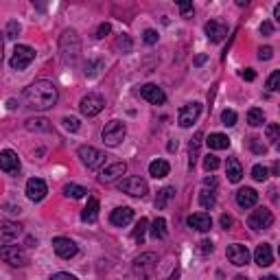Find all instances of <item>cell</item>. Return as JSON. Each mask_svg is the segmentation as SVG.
Here are the masks:
<instances>
[{
    "label": "cell",
    "instance_id": "1",
    "mask_svg": "<svg viewBox=\"0 0 280 280\" xmlns=\"http://www.w3.org/2000/svg\"><path fill=\"white\" fill-rule=\"evenodd\" d=\"M60 99V92H57V86L48 79H40L33 81L31 86L24 90V101L26 107L38 109V112H44V109H50Z\"/></svg>",
    "mask_w": 280,
    "mask_h": 280
},
{
    "label": "cell",
    "instance_id": "2",
    "mask_svg": "<svg viewBox=\"0 0 280 280\" xmlns=\"http://www.w3.org/2000/svg\"><path fill=\"white\" fill-rule=\"evenodd\" d=\"M81 57V38L75 29H66L60 35V60L66 66H75Z\"/></svg>",
    "mask_w": 280,
    "mask_h": 280
},
{
    "label": "cell",
    "instance_id": "3",
    "mask_svg": "<svg viewBox=\"0 0 280 280\" xmlns=\"http://www.w3.org/2000/svg\"><path fill=\"white\" fill-rule=\"evenodd\" d=\"M77 156L79 160L83 162L86 169H90V171H97V169H101L103 164H105V153H103L101 149H97V147H90V145H81L77 149Z\"/></svg>",
    "mask_w": 280,
    "mask_h": 280
},
{
    "label": "cell",
    "instance_id": "4",
    "mask_svg": "<svg viewBox=\"0 0 280 280\" xmlns=\"http://www.w3.org/2000/svg\"><path fill=\"white\" fill-rule=\"evenodd\" d=\"M125 136H127V127H125V123H121V121H109L101 131V138L107 147L121 145L125 140Z\"/></svg>",
    "mask_w": 280,
    "mask_h": 280
},
{
    "label": "cell",
    "instance_id": "5",
    "mask_svg": "<svg viewBox=\"0 0 280 280\" xmlns=\"http://www.w3.org/2000/svg\"><path fill=\"white\" fill-rule=\"evenodd\" d=\"M116 188L121 190L125 195H131V197H145L149 193V186H147V182L143 178H138V175H129V178L121 180L116 184Z\"/></svg>",
    "mask_w": 280,
    "mask_h": 280
},
{
    "label": "cell",
    "instance_id": "6",
    "mask_svg": "<svg viewBox=\"0 0 280 280\" xmlns=\"http://www.w3.org/2000/svg\"><path fill=\"white\" fill-rule=\"evenodd\" d=\"M33 60H35V50L31 46H26V44H18V46L13 48L9 66H11V70H24L33 64Z\"/></svg>",
    "mask_w": 280,
    "mask_h": 280
},
{
    "label": "cell",
    "instance_id": "7",
    "mask_svg": "<svg viewBox=\"0 0 280 280\" xmlns=\"http://www.w3.org/2000/svg\"><path fill=\"white\" fill-rule=\"evenodd\" d=\"M0 259L13 267H24L29 263V254L22 245H3L0 247Z\"/></svg>",
    "mask_w": 280,
    "mask_h": 280
},
{
    "label": "cell",
    "instance_id": "8",
    "mask_svg": "<svg viewBox=\"0 0 280 280\" xmlns=\"http://www.w3.org/2000/svg\"><path fill=\"white\" fill-rule=\"evenodd\" d=\"M105 107V99L101 97V94L97 92H90V94H86L83 99L79 101V109H81V114L88 116V119H92V116H97L101 109Z\"/></svg>",
    "mask_w": 280,
    "mask_h": 280
},
{
    "label": "cell",
    "instance_id": "9",
    "mask_svg": "<svg viewBox=\"0 0 280 280\" xmlns=\"http://www.w3.org/2000/svg\"><path fill=\"white\" fill-rule=\"evenodd\" d=\"M200 114H202V103H186L184 107H180V114H178V125L182 129H188V127H193V123L200 119Z\"/></svg>",
    "mask_w": 280,
    "mask_h": 280
},
{
    "label": "cell",
    "instance_id": "10",
    "mask_svg": "<svg viewBox=\"0 0 280 280\" xmlns=\"http://www.w3.org/2000/svg\"><path fill=\"white\" fill-rule=\"evenodd\" d=\"M247 226L252 228V230H267V228L274 226V215H271V210H267V208H256L252 215L247 217Z\"/></svg>",
    "mask_w": 280,
    "mask_h": 280
},
{
    "label": "cell",
    "instance_id": "11",
    "mask_svg": "<svg viewBox=\"0 0 280 280\" xmlns=\"http://www.w3.org/2000/svg\"><path fill=\"white\" fill-rule=\"evenodd\" d=\"M156 263H158V256L153 254V252H145V254L136 256V261H134V274H138L140 278L151 276V271L156 269Z\"/></svg>",
    "mask_w": 280,
    "mask_h": 280
},
{
    "label": "cell",
    "instance_id": "12",
    "mask_svg": "<svg viewBox=\"0 0 280 280\" xmlns=\"http://www.w3.org/2000/svg\"><path fill=\"white\" fill-rule=\"evenodd\" d=\"M138 94H140V97H143L145 101H149L151 105H164V103H166V94H164V90H162L160 86H156V83H145V86H140Z\"/></svg>",
    "mask_w": 280,
    "mask_h": 280
},
{
    "label": "cell",
    "instance_id": "13",
    "mask_svg": "<svg viewBox=\"0 0 280 280\" xmlns=\"http://www.w3.org/2000/svg\"><path fill=\"white\" fill-rule=\"evenodd\" d=\"M0 171H5L7 175H18L20 173V158L13 149L0 151Z\"/></svg>",
    "mask_w": 280,
    "mask_h": 280
},
{
    "label": "cell",
    "instance_id": "14",
    "mask_svg": "<svg viewBox=\"0 0 280 280\" xmlns=\"http://www.w3.org/2000/svg\"><path fill=\"white\" fill-rule=\"evenodd\" d=\"M226 256H228V261L232 265H237V267H243V265L249 263V249H247V245H241V243L228 245Z\"/></svg>",
    "mask_w": 280,
    "mask_h": 280
},
{
    "label": "cell",
    "instance_id": "15",
    "mask_svg": "<svg viewBox=\"0 0 280 280\" xmlns=\"http://www.w3.org/2000/svg\"><path fill=\"white\" fill-rule=\"evenodd\" d=\"M53 249H55V254L60 256V259H72V256H77V252H79L77 243L72 239H66V237H55L53 239Z\"/></svg>",
    "mask_w": 280,
    "mask_h": 280
},
{
    "label": "cell",
    "instance_id": "16",
    "mask_svg": "<svg viewBox=\"0 0 280 280\" xmlns=\"http://www.w3.org/2000/svg\"><path fill=\"white\" fill-rule=\"evenodd\" d=\"M46 193H48V186H46V182L44 180H40V178H31L26 182V197L31 202H42L44 197H46Z\"/></svg>",
    "mask_w": 280,
    "mask_h": 280
},
{
    "label": "cell",
    "instance_id": "17",
    "mask_svg": "<svg viewBox=\"0 0 280 280\" xmlns=\"http://www.w3.org/2000/svg\"><path fill=\"white\" fill-rule=\"evenodd\" d=\"M204 31H206V38L212 44H219V42H223V38L228 35V26L219 20H210V22H206Z\"/></svg>",
    "mask_w": 280,
    "mask_h": 280
},
{
    "label": "cell",
    "instance_id": "18",
    "mask_svg": "<svg viewBox=\"0 0 280 280\" xmlns=\"http://www.w3.org/2000/svg\"><path fill=\"white\" fill-rule=\"evenodd\" d=\"M125 171H127V164H125V162H114V164H109V166H105V169L101 171L99 182L109 184V182L119 180L121 175H125Z\"/></svg>",
    "mask_w": 280,
    "mask_h": 280
},
{
    "label": "cell",
    "instance_id": "19",
    "mask_svg": "<svg viewBox=\"0 0 280 280\" xmlns=\"http://www.w3.org/2000/svg\"><path fill=\"white\" fill-rule=\"evenodd\" d=\"M134 219V210L129 206H121V208H114L112 215H109V223L116 226V228H125L127 223H131Z\"/></svg>",
    "mask_w": 280,
    "mask_h": 280
},
{
    "label": "cell",
    "instance_id": "20",
    "mask_svg": "<svg viewBox=\"0 0 280 280\" xmlns=\"http://www.w3.org/2000/svg\"><path fill=\"white\" fill-rule=\"evenodd\" d=\"M256 202H259V193H256L254 188H249V186H245V188H239L237 190V204L241 206V208H254L256 206Z\"/></svg>",
    "mask_w": 280,
    "mask_h": 280
},
{
    "label": "cell",
    "instance_id": "21",
    "mask_svg": "<svg viewBox=\"0 0 280 280\" xmlns=\"http://www.w3.org/2000/svg\"><path fill=\"white\" fill-rule=\"evenodd\" d=\"M22 234V226L16 221H0V241H13Z\"/></svg>",
    "mask_w": 280,
    "mask_h": 280
},
{
    "label": "cell",
    "instance_id": "22",
    "mask_svg": "<svg viewBox=\"0 0 280 280\" xmlns=\"http://www.w3.org/2000/svg\"><path fill=\"white\" fill-rule=\"evenodd\" d=\"M186 223L200 232H208L212 228V219H210V215H206V212H195V215H190L186 219Z\"/></svg>",
    "mask_w": 280,
    "mask_h": 280
},
{
    "label": "cell",
    "instance_id": "23",
    "mask_svg": "<svg viewBox=\"0 0 280 280\" xmlns=\"http://www.w3.org/2000/svg\"><path fill=\"white\" fill-rule=\"evenodd\" d=\"M254 261H256V265H261V267H269V265L274 263V252H271L269 243H261V245L256 247Z\"/></svg>",
    "mask_w": 280,
    "mask_h": 280
},
{
    "label": "cell",
    "instance_id": "24",
    "mask_svg": "<svg viewBox=\"0 0 280 280\" xmlns=\"http://www.w3.org/2000/svg\"><path fill=\"white\" fill-rule=\"evenodd\" d=\"M202 140H204V134L202 131H197V134L190 138L188 143V169L193 171L195 164H197V158H200V147H202Z\"/></svg>",
    "mask_w": 280,
    "mask_h": 280
},
{
    "label": "cell",
    "instance_id": "25",
    "mask_svg": "<svg viewBox=\"0 0 280 280\" xmlns=\"http://www.w3.org/2000/svg\"><path fill=\"white\" fill-rule=\"evenodd\" d=\"M226 175H228V180H230L232 184L241 182V178H243V166H241V162H239L237 158H228V162H226Z\"/></svg>",
    "mask_w": 280,
    "mask_h": 280
},
{
    "label": "cell",
    "instance_id": "26",
    "mask_svg": "<svg viewBox=\"0 0 280 280\" xmlns=\"http://www.w3.org/2000/svg\"><path fill=\"white\" fill-rule=\"evenodd\" d=\"M99 219V200L97 197H90L88 200V206L81 212V221H86V223H94V221Z\"/></svg>",
    "mask_w": 280,
    "mask_h": 280
},
{
    "label": "cell",
    "instance_id": "27",
    "mask_svg": "<svg viewBox=\"0 0 280 280\" xmlns=\"http://www.w3.org/2000/svg\"><path fill=\"white\" fill-rule=\"evenodd\" d=\"M169 171H171V164H169L166 160H153L149 164V175L151 178H156V180L166 178Z\"/></svg>",
    "mask_w": 280,
    "mask_h": 280
},
{
    "label": "cell",
    "instance_id": "28",
    "mask_svg": "<svg viewBox=\"0 0 280 280\" xmlns=\"http://www.w3.org/2000/svg\"><path fill=\"white\" fill-rule=\"evenodd\" d=\"M206 143H208L210 149L221 151V149H228V147H230V138H228L226 134H210Z\"/></svg>",
    "mask_w": 280,
    "mask_h": 280
},
{
    "label": "cell",
    "instance_id": "29",
    "mask_svg": "<svg viewBox=\"0 0 280 280\" xmlns=\"http://www.w3.org/2000/svg\"><path fill=\"white\" fill-rule=\"evenodd\" d=\"M173 195H175V188H173V186H164L162 190H158V195H156V208H158V210H164L166 204L173 200Z\"/></svg>",
    "mask_w": 280,
    "mask_h": 280
},
{
    "label": "cell",
    "instance_id": "30",
    "mask_svg": "<svg viewBox=\"0 0 280 280\" xmlns=\"http://www.w3.org/2000/svg\"><path fill=\"white\" fill-rule=\"evenodd\" d=\"M149 230H151V237H153V239H158V241L166 239V219H164V217H158V219L151 223Z\"/></svg>",
    "mask_w": 280,
    "mask_h": 280
},
{
    "label": "cell",
    "instance_id": "31",
    "mask_svg": "<svg viewBox=\"0 0 280 280\" xmlns=\"http://www.w3.org/2000/svg\"><path fill=\"white\" fill-rule=\"evenodd\" d=\"M64 195L72 197V200H81V197L88 195V188L81 186V184H66V186H64Z\"/></svg>",
    "mask_w": 280,
    "mask_h": 280
},
{
    "label": "cell",
    "instance_id": "32",
    "mask_svg": "<svg viewBox=\"0 0 280 280\" xmlns=\"http://www.w3.org/2000/svg\"><path fill=\"white\" fill-rule=\"evenodd\" d=\"M200 204L204 206L206 210H212L217 206V200H215V190H208V188H204L202 193H200Z\"/></svg>",
    "mask_w": 280,
    "mask_h": 280
},
{
    "label": "cell",
    "instance_id": "33",
    "mask_svg": "<svg viewBox=\"0 0 280 280\" xmlns=\"http://www.w3.org/2000/svg\"><path fill=\"white\" fill-rule=\"evenodd\" d=\"M116 48H119L123 55H129L131 50H134V42H131V38L127 33H121L119 40H116Z\"/></svg>",
    "mask_w": 280,
    "mask_h": 280
},
{
    "label": "cell",
    "instance_id": "34",
    "mask_svg": "<svg viewBox=\"0 0 280 280\" xmlns=\"http://www.w3.org/2000/svg\"><path fill=\"white\" fill-rule=\"evenodd\" d=\"M247 123L252 125V127H261V125L265 123V112L261 107H252L247 112Z\"/></svg>",
    "mask_w": 280,
    "mask_h": 280
},
{
    "label": "cell",
    "instance_id": "35",
    "mask_svg": "<svg viewBox=\"0 0 280 280\" xmlns=\"http://www.w3.org/2000/svg\"><path fill=\"white\" fill-rule=\"evenodd\" d=\"M26 129L29 131H48L50 125L46 119H29L26 121Z\"/></svg>",
    "mask_w": 280,
    "mask_h": 280
},
{
    "label": "cell",
    "instance_id": "36",
    "mask_svg": "<svg viewBox=\"0 0 280 280\" xmlns=\"http://www.w3.org/2000/svg\"><path fill=\"white\" fill-rule=\"evenodd\" d=\"M147 228H149V221H147L145 217H140V221L136 223V230H134V241H136V243H143V241H145Z\"/></svg>",
    "mask_w": 280,
    "mask_h": 280
},
{
    "label": "cell",
    "instance_id": "37",
    "mask_svg": "<svg viewBox=\"0 0 280 280\" xmlns=\"http://www.w3.org/2000/svg\"><path fill=\"white\" fill-rule=\"evenodd\" d=\"M101 68H103V62L101 60H88L83 72H86V77H97Z\"/></svg>",
    "mask_w": 280,
    "mask_h": 280
},
{
    "label": "cell",
    "instance_id": "38",
    "mask_svg": "<svg viewBox=\"0 0 280 280\" xmlns=\"http://www.w3.org/2000/svg\"><path fill=\"white\" fill-rule=\"evenodd\" d=\"M18 33H20V22H18V20H9V22H7V29H5V38H9V40H16V38H18Z\"/></svg>",
    "mask_w": 280,
    "mask_h": 280
},
{
    "label": "cell",
    "instance_id": "39",
    "mask_svg": "<svg viewBox=\"0 0 280 280\" xmlns=\"http://www.w3.org/2000/svg\"><path fill=\"white\" fill-rule=\"evenodd\" d=\"M221 123H223L226 127H234V125H237V112H234V109H223V112H221Z\"/></svg>",
    "mask_w": 280,
    "mask_h": 280
},
{
    "label": "cell",
    "instance_id": "40",
    "mask_svg": "<svg viewBox=\"0 0 280 280\" xmlns=\"http://www.w3.org/2000/svg\"><path fill=\"white\" fill-rule=\"evenodd\" d=\"M267 140H269L271 145H278L280 143V125H276V123L267 125Z\"/></svg>",
    "mask_w": 280,
    "mask_h": 280
},
{
    "label": "cell",
    "instance_id": "41",
    "mask_svg": "<svg viewBox=\"0 0 280 280\" xmlns=\"http://www.w3.org/2000/svg\"><path fill=\"white\" fill-rule=\"evenodd\" d=\"M247 145H249V149H252L256 156H263V153H267V147L261 143V138H249Z\"/></svg>",
    "mask_w": 280,
    "mask_h": 280
},
{
    "label": "cell",
    "instance_id": "42",
    "mask_svg": "<svg viewBox=\"0 0 280 280\" xmlns=\"http://www.w3.org/2000/svg\"><path fill=\"white\" fill-rule=\"evenodd\" d=\"M267 175H269V171L265 169L263 164H256L254 169H252V178L256 180V182H265L267 180Z\"/></svg>",
    "mask_w": 280,
    "mask_h": 280
},
{
    "label": "cell",
    "instance_id": "43",
    "mask_svg": "<svg viewBox=\"0 0 280 280\" xmlns=\"http://www.w3.org/2000/svg\"><path fill=\"white\" fill-rule=\"evenodd\" d=\"M278 86H280V70H274L269 75V79H267V90L269 92H276Z\"/></svg>",
    "mask_w": 280,
    "mask_h": 280
},
{
    "label": "cell",
    "instance_id": "44",
    "mask_svg": "<svg viewBox=\"0 0 280 280\" xmlns=\"http://www.w3.org/2000/svg\"><path fill=\"white\" fill-rule=\"evenodd\" d=\"M204 169H206V171H215V169H219V158L212 156V153H208V156L204 158Z\"/></svg>",
    "mask_w": 280,
    "mask_h": 280
},
{
    "label": "cell",
    "instance_id": "45",
    "mask_svg": "<svg viewBox=\"0 0 280 280\" xmlns=\"http://www.w3.org/2000/svg\"><path fill=\"white\" fill-rule=\"evenodd\" d=\"M62 123H64V127L68 129V131H79V127H81L79 119H75V116H66V119H64Z\"/></svg>",
    "mask_w": 280,
    "mask_h": 280
},
{
    "label": "cell",
    "instance_id": "46",
    "mask_svg": "<svg viewBox=\"0 0 280 280\" xmlns=\"http://www.w3.org/2000/svg\"><path fill=\"white\" fill-rule=\"evenodd\" d=\"M158 38H160L158 31H153V29H147V31L143 33V40H145V44H149V46H151V44H156Z\"/></svg>",
    "mask_w": 280,
    "mask_h": 280
},
{
    "label": "cell",
    "instance_id": "47",
    "mask_svg": "<svg viewBox=\"0 0 280 280\" xmlns=\"http://www.w3.org/2000/svg\"><path fill=\"white\" fill-rule=\"evenodd\" d=\"M271 57H274V48H271V46H263L259 50V60L261 62H267V60H271Z\"/></svg>",
    "mask_w": 280,
    "mask_h": 280
},
{
    "label": "cell",
    "instance_id": "48",
    "mask_svg": "<svg viewBox=\"0 0 280 280\" xmlns=\"http://www.w3.org/2000/svg\"><path fill=\"white\" fill-rule=\"evenodd\" d=\"M109 31H112V26H109V22H103V24L97 29V33H94V38H105V35L109 33Z\"/></svg>",
    "mask_w": 280,
    "mask_h": 280
},
{
    "label": "cell",
    "instance_id": "49",
    "mask_svg": "<svg viewBox=\"0 0 280 280\" xmlns=\"http://www.w3.org/2000/svg\"><path fill=\"white\" fill-rule=\"evenodd\" d=\"M259 31H261V35H265V38H269V35L274 33V24H271L269 20H265L263 24H261V29H259Z\"/></svg>",
    "mask_w": 280,
    "mask_h": 280
},
{
    "label": "cell",
    "instance_id": "50",
    "mask_svg": "<svg viewBox=\"0 0 280 280\" xmlns=\"http://www.w3.org/2000/svg\"><path fill=\"white\" fill-rule=\"evenodd\" d=\"M48 280H79V278L72 276V274H68V271H57V274H53Z\"/></svg>",
    "mask_w": 280,
    "mask_h": 280
},
{
    "label": "cell",
    "instance_id": "51",
    "mask_svg": "<svg viewBox=\"0 0 280 280\" xmlns=\"http://www.w3.org/2000/svg\"><path fill=\"white\" fill-rule=\"evenodd\" d=\"M200 249H202V254H212L215 245H212V241H202L200 243Z\"/></svg>",
    "mask_w": 280,
    "mask_h": 280
},
{
    "label": "cell",
    "instance_id": "52",
    "mask_svg": "<svg viewBox=\"0 0 280 280\" xmlns=\"http://www.w3.org/2000/svg\"><path fill=\"white\" fill-rule=\"evenodd\" d=\"M241 79H245V81H254L256 79V72L252 68H245V70H241Z\"/></svg>",
    "mask_w": 280,
    "mask_h": 280
},
{
    "label": "cell",
    "instance_id": "53",
    "mask_svg": "<svg viewBox=\"0 0 280 280\" xmlns=\"http://www.w3.org/2000/svg\"><path fill=\"white\" fill-rule=\"evenodd\" d=\"M221 226H223L226 230H230V228H232V217L230 215H221Z\"/></svg>",
    "mask_w": 280,
    "mask_h": 280
},
{
    "label": "cell",
    "instance_id": "54",
    "mask_svg": "<svg viewBox=\"0 0 280 280\" xmlns=\"http://www.w3.org/2000/svg\"><path fill=\"white\" fill-rule=\"evenodd\" d=\"M180 11L184 13V16H186V13H190V11H193V3H182V5H180Z\"/></svg>",
    "mask_w": 280,
    "mask_h": 280
},
{
    "label": "cell",
    "instance_id": "55",
    "mask_svg": "<svg viewBox=\"0 0 280 280\" xmlns=\"http://www.w3.org/2000/svg\"><path fill=\"white\" fill-rule=\"evenodd\" d=\"M204 186H212V188H215V186H217L215 178H212V175H210V178H206V180H204Z\"/></svg>",
    "mask_w": 280,
    "mask_h": 280
},
{
    "label": "cell",
    "instance_id": "56",
    "mask_svg": "<svg viewBox=\"0 0 280 280\" xmlns=\"http://www.w3.org/2000/svg\"><path fill=\"white\" fill-rule=\"evenodd\" d=\"M5 33H0V66H3V50H5V40H3Z\"/></svg>",
    "mask_w": 280,
    "mask_h": 280
},
{
    "label": "cell",
    "instance_id": "57",
    "mask_svg": "<svg viewBox=\"0 0 280 280\" xmlns=\"http://www.w3.org/2000/svg\"><path fill=\"white\" fill-rule=\"evenodd\" d=\"M206 60H208V55H200L195 60V66H202V64H206Z\"/></svg>",
    "mask_w": 280,
    "mask_h": 280
},
{
    "label": "cell",
    "instance_id": "58",
    "mask_svg": "<svg viewBox=\"0 0 280 280\" xmlns=\"http://www.w3.org/2000/svg\"><path fill=\"white\" fill-rule=\"evenodd\" d=\"M169 280H180V269H178V267H175V269H173V274H171V276H169Z\"/></svg>",
    "mask_w": 280,
    "mask_h": 280
},
{
    "label": "cell",
    "instance_id": "59",
    "mask_svg": "<svg viewBox=\"0 0 280 280\" xmlns=\"http://www.w3.org/2000/svg\"><path fill=\"white\" fill-rule=\"evenodd\" d=\"M166 149H169V151H175V149H178V140H171V143H169V147H166Z\"/></svg>",
    "mask_w": 280,
    "mask_h": 280
},
{
    "label": "cell",
    "instance_id": "60",
    "mask_svg": "<svg viewBox=\"0 0 280 280\" xmlns=\"http://www.w3.org/2000/svg\"><path fill=\"white\" fill-rule=\"evenodd\" d=\"M274 18H276V20H280V5H276V7H274Z\"/></svg>",
    "mask_w": 280,
    "mask_h": 280
},
{
    "label": "cell",
    "instance_id": "61",
    "mask_svg": "<svg viewBox=\"0 0 280 280\" xmlns=\"http://www.w3.org/2000/svg\"><path fill=\"white\" fill-rule=\"evenodd\" d=\"M7 105H9V109H16V101L9 99V103H7Z\"/></svg>",
    "mask_w": 280,
    "mask_h": 280
},
{
    "label": "cell",
    "instance_id": "62",
    "mask_svg": "<svg viewBox=\"0 0 280 280\" xmlns=\"http://www.w3.org/2000/svg\"><path fill=\"white\" fill-rule=\"evenodd\" d=\"M261 280H278L276 276H265V278H261Z\"/></svg>",
    "mask_w": 280,
    "mask_h": 280
},
{
    "label": "cell",
    "instance_id": "63",
    "mask_svg": "<svg viewBox=\"0 0 280 280\" xmlns=\"http://www.w3.org/2000/svg\"><path fill=\"white\" fill-rule=\"evenodd\" d=\"M234 280H247L245 276H237V278H234Z\"/></svg>",
    "mask_w": 280,
    "mask_h": 280
}]
</instances>
